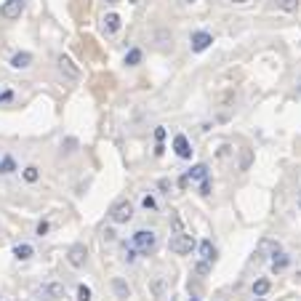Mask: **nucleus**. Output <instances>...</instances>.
<instances>
[{"label":"nucleus","instance_id":"f257e3e1","mask_svg":"<svg viewBox=\"0 0 301 301\" xmlns=\"http://www.w3.org/2000/svg\"><path fill=\"white\" fill-rule=\"evenodd\" d=\"M134 248L139 253H144V256H150V253L157 248L155 229H136V232H134Z\"/></svg>","mask_w":301,"mask_h":301},{"label":"nucleus","instance_id":"f03ea898","mask_svg":"<svg viewBox=\"0 0 301 301\" xmlns=\"http://www.w3.org/2000/svg\"><path fill=\"white\" fill-rule=\"evenodd\" d=\"M168 245H171V251L176 253V256H187V253H192V251H195V237H192V235H173L171 237V243H168Z\"/></svg>","mask_w":301,"mask_h":301},{"label":"nucleus","instance_id":"7ed1b4c3","mask_svg":"<svg viewBox=\"0 0 301 301\" xmlns=\"http://www.w3.org/2000/svg\"><path fill=\"white\" fill-rule=\"evenodd\" d=\"M110 219H112V224H128L131 219H134V205H131V200L115 203L112 211H110Z\"/></svg>","mask_w":301,"mask_h":301},{"label":"nucleus","instance_id":"20e7f679","mask_svg":"<svg viewBox=\"0 0 301 301\" xmlns=\"http://www.w3.org/2000/svg\"><path fill=\"white\" fill-rule=\"evenodd\" d=\"M35 293H37V299H40V301H61L67 291H64V285H61V283H43Z\"/></svg>","mask_w":301,"mask_h":301},{"label":"nucleus","instance_id":"39448f33","mask_svg":"<svg viewBox=\"0 0 301 301\" xmlns=\"http://www.w3.org/2000/svg\"><path fill=\"white\" fill-rule=\"evenodd\" d=\"M67 261H69V267H75V269H83V267H86V261H88L86 245H83V243H75L72 248L67 251Z\"/></svg>","mask_w":301,"mask_h":301},{"label":"nucleus","instance_id":"423d86ee","mask_svg":"<svg viewBox=\"0 0 301 301\" xmlns=\"http://www.w3.org/2000/svg\"><path fill=\"white\" fill-rule=\"evenodd\" d=\"M211 43H213V35L205 32V29H197V32H192V37H189V48L195 53H203Z\"/></svg>","mask_w":301,"mask_h":301},{"label":"nucleus","instance_id":"0eeeda50","mask_svg":"<svg viewBox=\"0 0 301 301\" xmlns=\"http://www.w3.org/2000/svg\"><path fill=\"white\" fill-rule=\"evenodd\" d=\"M56 67H59V72L67 75L69 80H80V69L75 67V61L69 56H64V53H59V56H56Z\"/></svg>","mask_w":301,"mask_h":301},{"label":"nucleus","instance_id":"6e6552de","mask_svg":"<svg viewBox=\"0 0 301 301\" xmlns=\"http://www.w3.org/2000/svg\"><path fill=\"white\" fill-rule=\"evenodd\" d=\"M21 11H24V0H5V3L0 5V16L8 19V21L19 19Z\"/></svg>","mask_w":301,"mask_h":301},{"label":"nucleus","instance_id":"1a4fd4ad","mask_svg":"<svg viewBox=\"0 0 301 301\" xmlns=\"http://www.w3.org/2000/svg\"><path fill=\"white\" fill-rule=\"evenodd\" d=\"M173 152L179 155L181 160H189L192 157V144H189V139L184 136V134H176L173 136Z\"/></svg>","mask_w":301,"mask_h":301},{"label":"nucleus","instance_id":"9d476101","mask_svg":"<svg viewBox=\"0 0 301 301\" xmlns=\"http://www.w3.org/2000/svg\"><path fill=\"white\" fill-rule=\"evenodd\" d=\"M102 21H104V32H107V35H115V32H118V29L123 27L120 13H107V16H104Z\"/></svg>","mask_w":301,"mask_h":301},{"label":"nucleus","instance_id":"9b49d317","mask_svg":"<svg viewBox=\"0 0 301 301\" xmlns=\"http://www.w3.org/2000/svg\"><path fill=\"white\" fill-rule=\"evenodd\" d=\"M29 64H32V53H29V51H19V53H13V56H11V67L13 69H27Z\"/></svg>","mask_w":301,"mask_h":301},{"label":"nucleus","instance_id":"f8f14e48","mask_svg":"<svg viewBox=\"0 0 301 301\" xmlns=\"http://www.w3.org/2000/svg\"><path fill=\"white\" fill-rule=\"evenodd\" d=\"M187 179H189V181H205V179H208V165H205V163L192 165L189 171H187Z\"/></svg>","mask_w":301,"mask_h":301},{"label":"nucleus","instance_id":"ddd939ff","mask_svg":"<svg viewBox=\"0 0 301 301\" xmlns=\"http://www.w3.org/2000/svg\"><path fill=\"white\" fill-rule=\"evenodd\" d=\"M13 256H16L19 261H27V259L35 256V248L29 243H19V245H13Z\"/></svg>","mask_w":301,"mask_h":301},{"label":"nucleus","instance_id":"4468645a","mask_svg":"<svg viewBox=\"0 0 301 301\" xmlns=\"http://www.w3.org/2000/svg\"><path fill=\"white\" fill-rule=\"evenodd\" d=\"M200 259H203V261H211V264L216 261V245L211 240H203V243H200Z\"/></svg>","mask_w":301,"mask_h":301},{"label":"nucleus","instance_id":"2eb2a0df","mask_svg":"<svg viewBox=\"0 0 301 301\" xmlns=\"http://www.w3.org/2000/svg\"><path fill=\"white\" fill-rule=\"evenodd\" d=\"M13 171H16V160L11 155H3L0 157V176H11Z\"/></svg>","mask_w":301,"mask_h":301},{"label":"nucleus","instance_id":"dca6fc26","mask_svg":"<svg viewBox=\"0 0 301 301\" xmlns=\"http://www.w3.org/2000/svg\"><path fill=\"white\" fill-rule=\"evenodd\" d=\"M21 179H24L27 184H35L37 179H40V168H37V165H27L24 171H21Z\"/></svg>","mask_w":301,"mask_h":301},{"label":"nucleus","instance_id":"f3484780","mask_svg":"<svg viewBox=\"0 0 301 301\" xmlns=\"http://www.w3.org/2000/svg\"><path fill=\"white\" fill-rule=\"evenodd\" d=\"M142 59H144L142 48H131V51L126 53V64H128V67H136V64H142Z\"/></svg>","mask_w":301,"mask_h":301},{"label":"nucleus","instance_id":"a211bd4d","mask_svg":"<svg viewBox=\"0 0 301 301\" xmlns=\"http://www.w3.org/2000/svg\"><path fill=\"white\" fill-rule=\"evenodd\" d=\"M112 288H115V293H118L120 299H128L131 296V288L120 280V277H115V280H112Z\"/></svg>","mask_w":301,"mask_h":301},{"label":"nucleus","instance_id":"6ab92c4d","mask_svg":"<svg viewBox=\"0 0 301 301\" xmlns=\"http://www.w3.org/2000/svg\"><path fill=\"white\" fill-rule=\"evenodd\" d=\"M291 267V256H285V253H280V259L275 256L272 261V272H283V269H288Z\"/></svg>","mask_w":301,"mask_h":301},{"label":"nucleus","instance_id":"aec40b11","mask_svg":"<svg viewBox=\"0 0 301 301\" xmlns=\"http://www.w3.org/2000/svg\"><path fill=\"white\" fill-rule=\"evenodd\" d=\"M269 288H272V283H269V280H256V283H253V296H267Z\"/></svg>","mask_w":301,"mask_h":301},{"label":"nucleus","instance_id":"412c9836","mask_svg":"<svg viewBox=\"0 0 301 301\" xmlns=\"http://www.w3.org/2000/svg\"><path fill=\"white\" fill-rule=\"evenodd\" d=\"M277 8L285 13H296L299 11V0H277Z\"/></svg>","mask_w":301,"mask_h":301},{"label":"nucleus","instance_id":"4be33fe9","mask_svg":"<svg viewBox=\"0 0 301 301\" xmlns=\"http://www.w3.org/2000/svg\"><path fill=\"white\" fill-rule=\"evenodd\" d=\"M91 296L94 293H91L88 285H78V301H91Z\"/></svg>","mask_w":301,"mask_h":301},{"label":"nucleus","instance_id":"5701e85b","mask_svg":"<svg viewBox=\"0 0 301 301\" xmlns=\"http://www.w3.org/2000/svg\"><path fill=\"white\" fill-rule=\"evenodd\" d=\"M142 205L147 208V211H155V208H157V200L152 197V195H144V200H142Z\"/></svg>","mask_w":301,"mask_h":301},{"label":"nucleus","instance_id":"b1692460","mask_svg":"<svg viewBox=\"0 0 301 301\" xmlns=\"http://www.w3.org/2000/svg\"><path fill=\"white\" fill-rule=\"evenodd\" d=\"M163 288H165V280H163V277H157V280H155V296L157 299L163 296Z\"/></svg>","mask_w":301,"mask_h":301},{"label":"nucleus","instance_id":"393cba45","mask_svg":"<svg viewBox=\"0 0 301 301\" xmlns=\"http://www.w3.org/2000/svg\"><path fill=\"white\" fill-rule=\"evenodd\" d=\"M197 272L208 275V272H211V261H197Z\"/></svg>","mask_w":301,"mask_h":301},{"label":"nucleus","instance_id":"a878e982","mask_svg":"<svg viewBox=\"0 0 301 301\" xmlns=\"http://www.w3.org/2000/svg\"><path fill=\"white\" fill-rule=\"evenodd\" d=\"M11 99H13V91H11V88H5L3 94H0V104H8Z\"/></svg>","mask_w":301,"mask_h":301},{"label":"nucleus","instance_id":"bb28decb","mask_svg":"<svg viewBox=\"0 0 301 301\" xmlns=\"http://www.w3.org/2000/svg\"><path fill=\"white\" fill-rule=\"evenodd\" d=\"M45 232H48V221H40V224H37V229H35V235H37V237H43Z\"/></svg>","mask_w":301,"mask_h":301},{"label":"nucleus","instance_id":"cd10ccee","mask_svg":"<svg viewBox=\"0 0 301 301\" xmlns=\"http://www.w3.org/2000/svg\"><path fill=\"white\" fill-rule=\"evenodd\" d=\"M200 195H211V181H200Z\"/></svg>","mask_w":301,"mask_h":301},{"label":"nucleus","instance_id":"c85d7f7f","mask_svg":"<svg viewBox=\"0 0 301 301\" xmlns=\"http://www.w3.org/2000/svg\"><path fill=\"white\" fill-rule=\"evenodd\" d=\"M155 139H157V142H163V139H165V128H163V126L155 128Z\"/></svg>","mask_w":301,"mask_h":301},{"label":"nucleus","instance_id":"c756f323","mask_svg":"<svg viewBox=\"0 0 301 301\" xmlns=\"http://www.w3.org/2000/svg\"><path fill=\"white\" fill-rule=\"evenodd\" d=\"M126 261H136V251H134V248L126 251Z\"/></svg>","mask_w":301,"mask_h":301},{"label":"nucleus","instance_id":"7c9ffc66","mask_svg":"<svg viewBox=\"0 0 301 301\" xmlns=\"http://www.w3.org/2000/svg\"><path fill=\"white\" fill-rule=\"evenodd\" d=\"M163 152H165V147H163V142H157V147H155V155L160 157V155H163Z\"/></svg>","mask_w":301,"mask_h":301},{"label":"nucleus","instance_id":"2f4dec72","mask_svg":"<svg viewBox=\"0 0 301 301\" xmlns=\"http://www.w3.org/2000/svg\"><path fill=\"white\" fill-rule=\"evenodd\" d=\"M104 240H115V232H112V229H104Z\"/></svg>","mask_w":301,"mask_h":301},{"label":"nucleus","instance_id":"473e14b6","mask_svg":"<svg viewBox=\"0 0 301 301\" xmlns=\"http://www.w3.org/2000/svg\"><path fill=\"white\" fill-rule=\"evenodd\" d=\"M253 301H267V299H264V296H256V299H253Z\"/></svg>","mask_w":301,"mask_h":301},{"label":"nucleus","instance_id":"72a5a7b5","mask_svg":"<svg viewBox=\"0 0 301 301\" xmlns=\"http://www.w3.org/2000/svg\"><path fill=\"white\" fill-rule=\"evenodd\" d=\"M232 3H248V0H232Z\"/></svg>","mask_w":301,"mask_h":301},{"label":"nucleus","instance_id":"f704fd0d","mask_svg":"<svg viewBox=\"0 0 301 301\" xmlns=\"http://www.w3.org/2000/svg\"><path fill=\"white\" fill-rule=\"evenodd\" d=\"M128 3H134V5H136V3H142V0H128Z\"/></svg>","mask_w":301,"mask_h":301},{"label":"nucleus","instance_id":"c9c22d12","mask_svg":"<svg viewBox=\"0 0 301 301\" xmlns=\"http://www.w3.org/2000/svg\"><path fill=\"white\" fill-rule=\"evenodd\" d=\"M107 3H120V0H107Z\"/></svg>","mask_w":301,"mask_h":301},{"label":"nucleus","instance_id":"e433bc0d","mask_svg":"<svg viewBox=\"0 0 301 301\" xmlns=\"http://www.w3.org/2000/svg\"><path fill=\"white\" fill-rule=\"evenodd\" d=\"M189 301H200V299H197V296H192V299H189Z\"/></svg>","mask_w":301,"mask_h":301},{"label":"nucleus","instance_id":"4c0bfd02","mask_svg":"<svg viewBox=\"0 0 301 301\" xmlns=\"http://www.w3.org/2000/svg\"><path fill=\"white\" fill-rule=\"evenodd\" d=\"M187 3H195V0H187Z\"/></svg>","mask_w":301,"mask_h":301},{"label":"nucleus","instance_id":"58836bf2","mask_svg":"<svg viewBox=\"0 0 301 301\" xmlns=\"http://www.w3.org/2000/svg\"><path fill=\"white\" fill-rule=\"evenodd\" d=\"M299 205H301V200H299Z\"/></svg>","mask_w":301,"mask_h":301}]
</instances>
